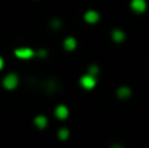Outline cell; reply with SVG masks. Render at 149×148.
<instances>
[{"label":"cell","mask_w":149,"mask_h":148,"mask_svg":"<svg viewBox=\"0 0 149 148\" xmlns=\"http://www.w3.org/2000/svg\"><path fill=\"white\" fill-rule=\"evenodd\" d=\"M17 83H19V79H17L16 74H9V76H6L4 80H3V86H4L7 90H13V89L17 86Z\"/></svg>","instance_id":"6da1fadb"},{"label":"cell","mask_w":149,"mask_h":148,"mask_svg":"<svg viewBox=\"0 0 149 148\" xmlns=\"http://www.w3.org/2000/svg\"><path fill=\"white\" fill-rule=\"evenodd\" d=\"M15 54H16V57L20 58V60H29V58H32V57L35 55L33 49H31V48H19L15 51Z\"/></svg>","instance_id":"7a4b0ae2"},{"label":"cell","mask_w":149,"mask_h":148,"mask_svg":"<svg viewBox=\"0 0 149 148\" xmlns=\"http://www.w3.org/2000/svg\"><path fill=\"white\" fill-rule=\"evenodd\" d=\"M81 86H83L84 89H87V90L93 89V87L96 86V77L91 76V74H87V76L81 77Z\"/></svg>","instance_id":"3957f363"},{"label":"cell","mask_w":149,"mask_h":148,"mask_svg":"<svg viewBox=\"0 0 149 148\" xmlns=\"http://www.w3.org/2000/svg\"><path fill=\"white\" fill-rule=\"evenodd\" d=\"M130 7L133 9V12H136V13H142V12L146 10V1H145V0H132Z\"/></svg>","instance_id":"277c9868"},{"label":"cell","mask_w":149,"mask_h":148,"mask_svg":"<svg viewBox=\"0 0 149 148\" xmlns=\"http://www.w3.org/2000/svg\"><path fill=\"white\" fill-rule=\"evenodd\" d=\"M84 19H86L88 23H96V22L100 19V16L96 10H88V12L84 15Z\"/></svg>","instance_id":"5b68a950"},{"label":"cell","mask_w":149,"mask_h":148,"mask_svg":"<svg viewBox=\"0 0 149 148\" xmlns=\"http://www.w3.org/2000/svg\"><path fill=\"white\" fill-rule=\"evenodd\" d=\"M55 115H56V118H59V119H65V118L68 116V107H65L64 105L58 106V107L55 109Z\"/></svg>","instance_id":"8992f818"},{"label":"cell","mask_w":149,"mask_h":148,"mask_svg":"<svg viewBox=\"0 0 149 148\" xmlns=\"http://www.w3.org/2000/svg\"><path fill=\"white\" fill-rule=\"evenodd\" d=\"M77 47V41L72 38V36H70V38H65V41H64V48L68 49V51H72V49Z\"/></svg>","instance_id":"52a82bcc"},{"label":"cell","mask_w":149,"mask_h":148,"mask_svg":"<svg viewBox=\"0 0 149 148\" xmlns=\"http://www.w3.org/2000/svg\"><path fill=\"white\" fill-rule=\"evenodd\" d=\"M111 36H113V39H114L116 42H122V41L125 39V34H123V31H119V29L113 31V32H111Z\"/></svg>","instance_id":"ba28073f"},{"label":"cell","mask_w":149,"mask_h":148,"mask_svg":"<svg viewBox=\"0 0 149 148\" xmlns=\"http://www.w3.org/2000/svg\"><path fill=\"white\" fill-rule=\"evenodd\" d=\"M47 123H48V121H47L45 116H36V118H35V125H36L38 128H45Z\"/></svg>","instance_id":"9c48e42d"},{"label":"cell","mask_w":149,"mask_h":148,"mask_svg":"<svg viewBox=\"0 0 149 148\" xmlns=\"http://www.w3.org/2000/svg\"><path fill=\"white\" fill-rule=\"evenodd\" d=\"M129 95H130V90H129L127 87H120V89L117 90V96L120 99H126Z\"/></svg>","instance_id":"30bf717a"},{"label":"cell","mask_w":149,"mask_h":148,"mask_svg":"<svg viewBox=\"0 0 149 148\" xmlns=\"http://www.w3.org/2000/svg\"><path fill=\"white\" fill-rule=\"evenodd\" d=\"M68 135H70V132H68V129H65V128L59 129V132H58V137H59L61 140H67Z\"/></svg>","instance_id":"8fae6325"},{"label":"cell","mask_w":149,"mask_h":148,"mask_svg":"<svg viewBox=\"0 0 149 148\" xmlns=\"http://www.w3.org/2000/svg\"><path fill=\"white\" fill-rule=\"evenodd\" d=\"M97 71H99V68H97L96 65H91V67L88 68V74H91V76H94Z\"/></svg>","instance_id":"7c38bea8"},{"label":"cell","mask_w":149,"mask_h":148,"mask_svg":"<svg viewBox=\"0 0 149 148\" xmlns=\"http://www.w3.org/2000/svg\"><path fill=\"white\" fill-rule=\"evenodd\" d=\"M51 25H52L54 28H59V26H61V20H59V19H54Z\"/></svg>","instance_id":"4fadbf2b"},{"label":"cell","mask_w":149,"mask_h":148,"mask_svg":"<svg viewBox=\"0 0 149 148\" xmlns=\"http://www.w3.org/2000/svg\"><path fill=\"white\" fill-rule=\"evenodd\" d=\"M3 65H4V61H3V58L0 57V70L3 68Z\"/></svg>","instance_id":"5bb4252c"}]
</instances>
